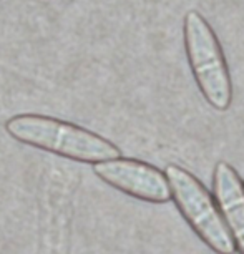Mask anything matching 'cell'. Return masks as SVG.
<instances>
[{
	"mask_svg": "<svg viewBox=\"0 0 244 254\" xmlns=\"http://www.w3.org/2000/svg\"><path fill=\"white\" fill-rule=\"evenodd\" d=\"M165 175L171 188V199L201 241L216 254L236 253V244L219 206L203 183L178 165H168Z\"/></svg>",
	"mask_w": 244,
	"mask_h": 254,
	"instance_id": "obj_3",
	"label": "cell"
},
{
	"mask_svg": "<svg viewBox=\"0 0 244 254\" xmlns=\"http://www.w3.org/2000/svg\"><path fill=\"white\" fill-rule=\"evenodd\" d=\"M5 131L13 140L37 150L68 158L78 163H100L120 158L122 151L107 138L78 125L35 113H23L7 120Z\"/></svg>",
	"mask_w": 244,
	"mask_h": 254,
	"instance_id": "obj_1",
	"label": "cell"
},
{
	"mask_svg": "<svg viewBox=\"0 0 244 254\" xmlns=\"http://www.w3.org/2000/svg\"><path fill=\"white\" fill-rule=\"evenodd\" d=\"M183 33L186 57L199 92L209 107L226 112L233 102V83L216 33L196 10L186 12Z\"/></svg>",
	"mask_w": 244,
	"mask_h": 254,
	"instance_id": "obj_2",
	"label": "cell"
},
{
	"mask_svg": "<svg viewBox=\"0 0 244 254\" xmlns=\"http://www.w3.org/2000/svg\"><path fill=\"white\" fill-rule=\"evenodd\" d=\"M93 173L103 183L145 203L163 204L171 199V188L158 168L131 158H115L93 165Z\"/></svg>",
	"mask_w": 244,
	"mask_h": 254,
	"instance_id": "obj_4",
	"label": "cell"
},
{
	"mask_svg": "<svg viewBox=\"0 0 244 254\" xmlns=\"http://www.w3.org/2000/svg\"><path fill=\"white\" fill-rule=\"evenodd\" d=\"M214 196L239 254H244V181L226 161L214 168Z\"/></svg>",
	"mask_w": 244,
	"mask_h": 254,
	"instance_id": "obj_5",
	"label": "cell"
}]
</instances>
